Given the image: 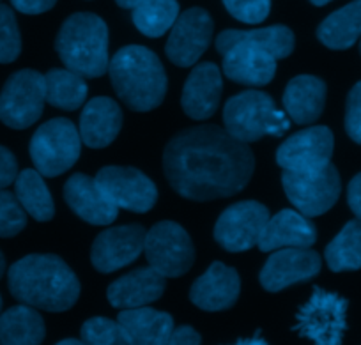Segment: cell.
I'll return each mask as SVG.
<instances>
[{"instance_id": "obj_15", "label": "cell", "mask_w": 361, "mask_h": 345, "mask_svg": "<svg viewBox=\"0 0 361 345\" xmlns=\"http://www.w3.org/2000/svg\"><path fill=\"white\" fill-rule=\"evenodd\" d=\"M213 36V20L204 9L192 8L176 20L166 41V55L180 68L193 66L207 50Z\"/></svg>"}, {"instance_id": "obj_26", "label": "cell", "mask_w": 361, "mask_h": 345, "mask_svg": "<svg viewBox=\"0 0 361 345\" xmlns=\"http://www.w3.org/2000/svg\"><path fill=\"white\" fill-rule=\"evenodd\" d=\"M44 320L36 308L18 305L0 315V345H41Z\"/></svg>"}, {"instance_id": "obj_23", "label": "cell", "mask_w": 361, "mask_h": 345, "mask_svg": "<svg viewBox=\"0 0 361 345\" xmlns=\"http://www.w3.org/2000/svg\"><path fill=\"white\" fill-rule=\"evenodd\" d=\"M123 126V114L110 97H94L85 104L80 117V138L90 149L112 144Z\"/></svg>"}, {"instance_id": "obj_38", "label": "cell", "mask_w": 361, "mask_h": 345, "mask_svg": "<svg viewBox=\"0 0 361 345\" xmlns=\"http://www.w3.org/2000/svg\"><path fill=\"white\" fill-rule=\"evenodd\" d=\"M57 0H11V4L15 6V9H18L20 13H25V15H41V13H47L48 9H51L55 6Z\"/></svg>"}, {"instance_id": "obj_19", "label": "cell", "mask_w": 361, "mask_h": 345, "mask_svg": "<svg viewBox=\"0 0 361 345\" xmlns=\"http://www.w3.org/2000/svg\"><path fill=\"white\" fill-rule=\"evenodd\" d=\"M221 96V73L213 62L195 66L183 90V110L195 121L209 119L218 110Z\"/></svg>"}, {"instance_id": "obj_27", "label": "cell", "mask_w": 361, "mask_h": 345, "mask_svg": "<svg viewBox=\"0 0 361 345\" xmlns=\"http://www.w3.org/2000/svg\"><path fill=\"white\" fill-rule=\"evenodd\" d=\"M361 36V0L338 9L319 25L317 37L331 50H347Z\"/></svg>"}, {"instance_id": "obj_29", "label": "cell", "mask_w": 361, "mask_h": 345, "mask_svg": "<svg viewBox=\"0 0 361 345\" xmlns=\"http://www.w3.org/2000/svg\"><path fill=\"white\" fill-rule=\"evenodd\" d=\"M326 262L329 270L356 271L361 267V219H353L347 223L340 234L333 239L326 248Z\"/></svg>"}, {"instance_id": "obj_2", "label": "cell", "mask_w": 361, "mask_h": 345, "mask_svg": "<svg viewBox=\"0 0 361 345\" xmlns=\"http://www.w3.org/2000/svg\"><path fill=\"white\" fill-rule=\"evenodd\" d=\"M216 50L224 57V73L234 82L262 87L273 80L276 61L294 50L293 30L283 25L257 30H225L216 37Z\"/></svg>"}, {"instance_id": "obj_41", "label": "cell", "mask_w": 361, "mask_h": 345, "mask_svg": "<svg viewBox=\"0 0 361 345\" xmlns=\"http://www.w3.org/2000/svg\"><path fill=\"white\" fill-rule=\"evenodd\" d=\"M232 345H267V341L260 337V333H257L255 337L243 338V340L235 341V344H232Z\"/></svg>"}, {"instance_id": "obj_14", "label": "cell", "mask_w": 361, "mask_h": 345, "mask_svg": "<svg viewBox=\"0 0 361 345\" xmlns=\"http://www.w3.org/2000/svg\"><path fill=\"white\" fill-rule=\"evenodd\" d=\"M333 155V133L326 126L298 131L280 145L276 163L287 172H315L328 167Z\"/></svg>"}, {"instance_id": "obj_34", "label": "cell", "mask_w": 361, "mask_h": 345, "mask_svg": "<svg viewBox=\"0 0 361 345\" xmlns=\"http://www.w3.org/2000/svg\"><path fill=\"white\" fill-rule=\"evenodd\" d=\"M27 225L25 209L15 193L0 190V238H13Z\"/></svg>"}, {"instance_id": "obj_43", "label": "cell", "mask_w": 361, "mask_h": 345, "mask_svg": "<svg viewBox=\"0 0 361 345\" xmlns=\"http://www.w3.org/2000/svg\"><path fill=\"white\" fill-rule=\"evenodd\" d=\"M57 345H85L82 340H75V338H68V340L59 341Z\"/></svg>"}, {"instance_id": "obj_5", "label": "cell", "mask_w": 361, "mask_h": 345, "mask_svg": "<svg viewBox=\"0 0 361 345\" xmlns=\"http://www.w3.org/2000/svg\"><path fill=\"white\" fill-rule=\"evenodd\" d=\"M55 48L69 71L85 78H98L109 69V29L92 13L69 16L59 30Z\"/></svg>"}, {"instance_id": "obj_10", "label": "cell", "mask_w": 361, "mask_h": 345, "mask_svg": "<svg viewBox=\"0 0 361 345\" xmlns=\"http://www.w3.org/2000/svg\"><path fill=\"white\" fill-rule=\"evenodd\" d=\"M144 252L149 266L165 278L188 273L195 260V248L188 232L173 222H159L149 230Z\"/></svg>"}, {"instance_id": "obj_1", "label": "cell", "mask_w": 361, "mask_h": 345, "mask_svg": "<svg viewBox=\"0 0 361 345\" xmlns=\"http://www.w3.org/2000/svg\"><path fill=\"white\" fill-rule=\"evenodd\" d=\"M253 169L255 159L248 145L218 126L180 131L163 155L170 186L180 197L197 202L239 193L252 179Z\"/></svg>"}, {"instance_id": "obj_11", "label": "cell", "mask_w": 361, "mask_h": 345, "mask_svg": "<svg viewBox=\"0 0 361 345\" xmlns=\"http://www.w3.org/2000/svg\"><path fill=\"white\" fill-rule=\"evenodd\" d=\"M287 198L305 216H319L335 205L340 197L338 170L329 163L315 172H283Z\"/></svg>"}, {"instance_id": "obj_25", "label": "cell", "mask_w": 361, "mask_h": 345, "mask_svg": "<svg viewBox=\"0 0 361 345\" xmlns=\"http://www.w3.org/2000/svg\"><path fill=\"white\" fill-rule=\"evenodd\" d=\"M117 320L126 331L131 345H166L173 333L172 317L147 306L123 310Z\"/></svg>"}, {"instance_id": "obj_18", "label": "cell", "mask_w": 361, "mask_h": 345, "mask_svg": "<svg viewBox=\"0 0 361 345\" xmlns=\"http://www.w3.org/2000/svg\"><path fill=\"white\" fill-rule=\"evenodd\" d=\"M241 292L238 271L221 262L211 264L209 270L193 284L190 299L206 312H220L234 306Z\"/></svg>"}, {"instance_id": "obj_20", "label": "cell", "mask_w": 361, "mask_h": 345, "mask_svg": "<svg viewBox=\"0 0 361 345\" xmlns=\"http://www.w3.org/2000/svg\"><path fill=\"white\" fill-rule=\"evenodd\" d=\"M64 198L69 207L92 225H110L119 209L105 197L96 179L85 174H75L64 186Z\"/></svg>"}, {"instance_id": "obj_4", "label": "cell", "mask_w": 361, "mask_h": 345, "mask_svg": "<svg viewBox=\"0 0 361 345\" xmlns=\"http://www.w3.org/2000/svg\"><path fill=\"white\" fill-rule=\"evenodd\" d=\"M110 78L117 96L137 111L159 107L166 94V75L161 62L149 48H123L110 61Z\"/></svg>"}, {"instance_id": "obj_13", "label": "cell", "mask_w": 361, "mask_h": 345, "mask_svg": "<svg viewBox=\"0 0 361 345\" xmlns=\"http://www.w3.org/2000/svg\"><path fill=\"white\" fill-rule=\"evenodd\" d=\"M269 212L253 200L238 202L225 209L214 225V239L227 252H245L259 245Z\"/></svg>"}, {"instance_id": "obj_30", "label": "cell", "mask_w": 361, "mask_h": 345, "mask_svg": "<svg viewBox=\"0 0 361 345\" xmlns=\"http://www.w3.org/2000/svg\"><path fill=\"white\" fill-rule=\"evenodd\" d=\"M47 101L62 110H76L87 97V85L83 76L69 69H51L44 75Z\"/></svg>"}, {"instance_id": "obj_44", "label": "cell", "mask_w": 361, "mask_h": 345, "mask_svg": "<svg viewBox=\"0 0 361 345\" xmlns=\"http://www.w3.org/2000/svg\"><path fill=\"white\" fill-rule=\"evenodd\" d=\"M4 271H6V259H4V253L0 252V278L4 277Z\"/></svg>"}, {"instance_id": "obj_8", "label": "cell", "mask_w": 361, "mask_h": 345, "mask_svg": "<svg viewBox=\"0 0 361 345\" xmlns=\"http://www.w3.org/2000/svg\"><path fill=\"white\" fill-rule=\"evenodd\" d=\"M82 149L80 131L68 119H51L30 140V158L41 176L55 177L76 163Z\"/></svg>"}, {"instance_id": "obj_45", "label": "cell", "mask_w": 361, "mask_h": 345, "mask_svg": "<svg viewBox=\"0 0 361 345\" xmlns=\"http://www.w3.org/2000/svg\"><path fill=\"white\" fill-rule=\"evenodd\" d=\"M310 2L315 6H326L328 2H331V0H310Z\"/></svg>"}, {"instance_id": "obj_32", "label": "cell", "mask_w": 361, "mask_h": 345, "mask_svg": "<svg viewBox=\"0 0 361 345\" xmlns=\"http://www.w3.org/2000/svg\"><path fill=\"white\" fill-rule=\"evenodd\" d=\"M80 334H82V341L85 345H131L119 320L116 322L106 317H92V319L85 320Z\"/></svg>"}, {"instance_id": "obj_37", "label": "cell", "mask_w": 361, "mask_h": 345, "mask_svg": "<svg viewBox=\"0 0 361 345\" xmlns=\"http://www.w3.org/2000/svg\"><path fill=\"white\" fill-rule=\"evenodd\" d=\"M18 177V163L9 149L0 145V190H6Z\"/></svg>"}, {"instance_id": "obj_21", "label": "cell", "mask_w": 361, "mask_h": 345, "mask_svg": "<svg viewBox=\"0 0 361 345\" xmlns=\"http://www.w3.org/2000/svg\"><path fill=\"white\" fill-rule=\"evenodd\" d=\"M317 239V232L312 222L301 212L283 209L271 216L259 239L262 252H273L282 248H310Z\"/></svg>"}, {"instance_id": "obj_36", "label": "cell", "mask_w": 361, "mask_h": 345, "mask_svg": "<svg viewBox=\"0 0 361 345\" xmlns=\"http://www.w3.org/2000/svg\"><path fill=\"white\" fill-rule=\"evenodd\" d=\"M347 135L361 145V82L350 89L345 108Z\"/></svg>"}, {"instance_id": "obj_24", "label": "cell", "mask_w": 361, "mask_h": 345, "mask_svg": "<svg viewBox=\"0 0 361 345\" xmlns=\"http://www.w3.org/2000/svg\"><path fill=\"white\" fill-rule=\"evenodd\" d=\"M326 101V83L317 76H296L287 85L283 107L296 124H310L321 117Z\"/></svg>"}, {"instance_id": "obj_31", "label": "cell", "mask_w": 361, "mask_h": 345, "mask_svg": "<svg viewBox=\"0 0 361 345\" xmlns=\"http://www.w3.org/2000/svg\"><path fill=\"white\" fill-rule=\"evenodd\" d=\"M179 18L177 0H138L133 8V23L142 34L159 37Z\"/></svg>"}, {"instance_id": "obj_35", "label": "cell", "mask_w": 361, "mask_h": 345, "mask_svg": "<svg viewBox=\"0 0 361 345\" xmlns=\"http://www.w3.org/2000/svg\"><path fill=\"white\" fill-rule=\"evenodd\" d=\"M227 11L243 23H260L267 18L271 0H224Z\"/></svg>"}, {"instance_id": "obj_39", "label": "cell", "mask_w": 361, "mask_h": 345, "mask_svg": "<svg viewBox=\"0 0 361 345\" xmlns=\"http://www.w3.org/2000/svg\"><path fill=\"white\" fill-rule=\"evenodd\" d=\"M200 334L193 327L180 326L173 329L172 337L166 341V345H200Z\"/></svg>"}, {"instance_id": "obj_12", "label": "cell", "mask_w": 361, "mask_h": 345, "mask_svg": "<svg viewBox=\"0 0 361 345\" xmlns=\"http://www.w3.org/2000/svg\"><path fill=\"white\" fill-rule=\"evenodd\" d=\"M96 183L117 209L147 212L158 200L154 183L131 167H105L96 176Z\"/></svg>"}, {"instance_id": "obj_33", "label": "cell", "mask_w": 361, "mask_h": 345, "mask_svg": "<svg viewBox=\"0 0 361 345\" xmlns=\"http://www.w3.org/2000/svg\"><path fill=\"white\" fill-rule=\"evenodd\" d=\"M20 54H22V36L15 13L8 6L0 4V64L15 62Z\"/></svg>"}, {"instance_id": "obj_42", "label": "cell", "mask_w": 361, "mask_h": 345, "mask_svg": "<svg viewBox=\"0 0 361 345\" xmlns=\"http://www.w3.org/2000/svg\"><path fill=\"white\" fill-rule=\"evenodd\" d=\"M116 2L121 6V8H124V9H133L135 4H137L138 0H116Z\"/></svg>"}, {"instance_id": "obj_46", "label": "cell", "mask_w": 361, "mask_h": 345, "mask_svg": "<svg viewBox=\"0 0 361 345\" xmlns=\"http://www.w3.org/2000/svg\"><path fill=\"white\" fill-rule=\"evenodd\" d=\"M0 305H2V299H0Z\"/></svg>"}, {"instance_id": "obj_40", "label": "cell", "mask_w": 361, "mask_h": 345, "mask_svg": "<svg viewBox=\"0 0 361 345\" xmlns=\"http://www.w3.org/2000/svg\"><path fill=\"white\" fill-rule=\"evenodd\" d=\"M347 200H349V207L353 209L357 219H361V172L349 183V188H347Z\"/></svg>"}, {"instance_id": "obj_9", "label": "cell", "mask_w": 361, "mask_h": 345, "mask_svg": "<svg viewBox=\"0 0 361 345\" xmlns=\"http://www.w3.org/2000/svg\"><path fill=\"white\" fill-rule=\"evenodd\" d=\"M44 103V76L32 69L16 71L0 92V121L13 130H25L39 119Z\"/></svg>"}, {"instance_id": "obj_16", "label": "cell", "mask_w": 361, "mask_h": 345, "mask_svg": "<svg viewBox=\"0 0 361 345\" xmlns=\"http://www.w3.org/2000/svg\"><path fill=\"white\" fill-rule=\"evenodd\" d=\"M145 234L147 232L140 225H124L105 230L92 245V266L99 273H114L128 266L144 252Z\"/></svg>"}, {"instance_id": "obj_28", "label": "cell", "mask_w": 361, "mask_h": 345, "mask_svg": "<svg viewBox=\"0 0 361 345\" xmlns=\"http://www.w3.org/2000/svg\"><path fill=\"white\" fill-rule=\"evenodd\" d=\"M15 195L25 212L37 222H48L54 218L55 205L43 177L37 170H23L15 181Z\"/></svg>"}, {"instance_id": "obj_17", "label": "cell", "mask_w": 361, "mask_h": 345, "mask_svg": "<svg viewBox=\"0 0 361 345\" xmlns=\"http://www.w3.org/2000/svg\"><path fill=\"white\" fill-rule=\"evenodd\" d=\"M321 257L310 248H282L267 259L260 271V284L266 291L279 292L294 284L317 277Z\"/></svg>"}, {"instance_id": "obj_47", "label": "cell", "mask_w": 361, "mask_h": 345, "mask_svg": "<svg viewBox=\"0 0 361 345\" xmlns=\"http://www.w3.org/2000/svg\"><path fill=\"white\" fill-rule=\"evenodd\" d=\"M360 50H361V44H360Z\"/></svg>"}, {"instance_id": "obj_6", "label": "cell", "mask_w": 361, "mask_h": 345, "mask_svg": "<svg viewBox=\"0 0 361 345\" xmlns=\"http://www.w3.org/2000/svg\"><path fill=\"white\" fill-rule=\"evenodd\" d=\"M224 123L225 130L245 144L260 140L266 135L280 137L290 128L287 115L260 90H245L231 97L224 108Z\"/></svg>"}, {"instance_id": "obj_7", "label": "cell", "mask_w": 361, "mask_h": 345, "mask_svg": "<svg viewBox=\"0 0 361 345\" xmlns=\"http://www.w3.org/2000/svg\"><path fill=\"white\" fill-rule=\"evenodd\" d=\"M294 329L314 345H342L347 329V299L315 289L298 312Z\"/></svg>"}, {"instance_id": "obj_22", "label": "cell", "mask_w": 361, "mask_h": 345, "mask_svg": "<svg viewBox=\"0 0 361 345\" xmlns=\"http://www.w3.org/2000/svg\"><path fill=\"white\" fill-rule=\"evenodd\" d=\"M165 291V277L154 267H140L114 282L106 291L110 305L121 310L140 308L158 301Z\"/></svg>"}, {"instance_id": "obj_3", "label": "cell", "mask_w": 361, "mask_h": 345, "mask_svg": "<svg viewBox=\"0 0 361 345\" xmlns=\"http://www.w3.org/2000/svg\"><path fill=\"white\" fill-rule=\"evenodd\" d=\"M9 291L23 305L47 312H66L80 296V282L57 255H27L8 273Z\"/></svg>"}]
</instances>
